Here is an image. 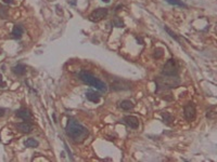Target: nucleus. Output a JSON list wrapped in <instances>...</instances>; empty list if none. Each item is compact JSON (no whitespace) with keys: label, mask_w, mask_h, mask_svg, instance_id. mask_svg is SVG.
<instances>
[{"label":"nucleus","mask_w":217,"mask_h":162,"mask_svg":"<svg viewBox=\"0 0 217 162\" xmlns=\"http://www.w3.org/2000/svg\"><path fill=\"white\" fill-rule=\"evenodd\" d=\"M65 132L68 137L75 143H80L85 140L88 136V130L84 127L82 124H80L78 121H76L75 119L70 118L65 128Z\"/></svg>","instance_id":"obj_1"},{"label":"nucleus","mask_w":217,"mask_h":162,"mask_svg":"<svg viewBox=\"0 0 217 162\" xmlns=\"http://www.w3.org/2000/svg\"><path fill=\"white\" fill-rule=\"evenodd\" d=\"M79 77L85 83L93 86V88H96L97 90H99V91H101V92L107 91V84H105L103 81L100 80V79H98L96 76H93V74L88 73V71L82 70L79 74Z\"/></svg>","instance_id":"obj_2"},{"label":"nucleus","mask_w":217,"mask_h":162,"mask_svg":"<svg viewBox=\"0 0 217 162\" xmlns=\"http://www.w3.org/2000/svg\"><path fill=\"white\" fill-rule=\"evenodd\" d=\"M156 83L159 84V86H162V88H177L179 86L180 81L179 79L176 76H166L163 77V78H159L156 80Z\"/></svg>","instance_id":"obj_3"},{"label":"nucleus","mask_w":217,"mask_h":162,"mask_svg":"<svg viewBox=\"0 0 217 162\" xmlns=\"http://www.w3.org/2000/svg\"><path fill=\"white\" fill-rule=\"evenodd\" d=\"M178 73V67L175 59H168L166 64L164 65L162 70V74L165 76H176Z\"/></svg>","instance_id":"obj_4"},{"label":"nucleus","mask_w":217,"mask_h":162,"mask_svg":"<svg viewBox=\"0 0 217 162\" xmlns=\"http://www.w3.org/2000/svg\"><path fill=\"white\" fill-rule=\"evenodd\" d=\"M107 15V8H99V9H96L95 11H93L89 17L93 22H99L102 19H104Z\"/></svg>","instance_id":"obj_5"},{"label":"nucleus","mask_w":217,"mask_h":162,"mask_svg":"<svg viewBox=\"0 0 217 162\" xmlns=\"http://www.w3.org/2000/svg\"><path fill=\"white\" fill-rule=\"evenodd\" d=\"M111 88L112 90L114 91H118V90H128L130 89V83L127 82V81H124V80H116L114 82H112L111 84Z\"/></svg>","instance_id":"obj_6"},{"label":"nucleus","mask_w":217,"mask_h":162,"mask_svg":"<svg viewBox=\"0 0 217 162\" xmlns=\"http://www.w3.org/2000/svg\"><path fill=\"white\" fill-rule=\"evenodd\" d=\"M184 113H185V117H186L187 120H192V119H194V117H195V107H194V105L191 104V103H189L185 107Z\"/></svg>","instance_id":"obj_7"},{"label":"nucleus","mask_w":217,"mask_h":162,"mask_svg":"<svg viewBox=\"0 0 217 162\" xmlns=\"http://www.w3.org/2000/svg\"><path fill=\"white\" fill-rule=\"evenodd\" d=\"M15 115H16V117H19V118H21L24 121L32 120V113H30V111L28 110V109H26V108H21V109H19V110L15 113Z\"/></svg>","instance_id":"obj_8"},{"label":"nucleus","mask_w":217,"mask_h":162,"mask_svg":"<svg viewBox=\"0 0 217 162\" xmlns=\"http://www.w3.org/2000/svg\"><path fill=\"white\" fill-rule=\"evenodd\" d=\"M124 121L130 129H137L138 127H139V120H138V118L134 117V116H127V117H125Z\"/></svg>","instance_id":"obj_9"},{"label":"nucleus","mask_w":217,"mask_h":162,"mask_svg":"<svg viewBox=\"0 0 217 162\" xmlns=\"http://www.w3.org/2000/svg\"><path fill=\"white\" fill-rule=\"evenodd\" d=\"M16 128H18V130L20 131V132L22 133H30L33 131V124L30 122H22V123H19V124H16Z\"/></svg>","instance_id":"obj_10"},{"label":"nucleus","mask_w":217,"mask_h":162,"mask_svg":"<svg viewBox=\"0 0 217 162\" xmlns=\"http://www.w3.org/2000/svg\"><path fill=\"white\" fill-rule=\"evenodd\" d=\"M23 34H24L23 27L21 25H14V27H13L12 29V37L14 39H20L23 36Z\"/></svg>","instance_id":"obj_11"},{"label":"nucleus","mask_w":217,"mask_h":162,"mask_svg":"<svg viewBox=\"0 0 217 162\" xmlns=\"http://www.w3.org/2000/svg\"><path fill=\"white\" fill-rule=\"evenodd\" d=\"M86 97H87L88 101L93 102V103H98V102L100 101L99 94L96 93L95 91H91V90H89V91L86 92Z\"/></svg>","instance_id":"obj_12"},{"label":"nucleus","mask_w":217,"mask_h":162,"mask_svg":"<svg viewBox=\"0 0 217 162\" xmlns=\"http://www.w3.org/2000/svg\"><path fill=\"white\" fill-rule=\"evenodd\" d=\"M12 71L18 76H22L26 73V66L24 64H18L12 68Z\"/></svg>","instance_id":"obj_13"},{"label":"nucleus","mask_w":217,"mask_h":162,"mask_svg":"<svg viewBox=\"0 0 217 162\" xmlns=\"http://www.w3.org/2000/svg\"><path fill=\"white\" fill-rule=\"evenodd\" d=\"M120 107L124 110H130L134 108V104H132L131 101H128V100H125V101H122L120 103Z\"/></svg>","instance_id":"obj_14"},{"label":"nucleus","mask_w":217,"mask_h":162,"mask_svg":"<svg viewBox=\"0 0 217 162\" xmlns=\"http://www.w3.org/2000/svg\"><path fill=\"white\" fill-rule=\"evenodd\" d=\"M24 145L28 148H34V147H37L39 145V143L35 140V138H27V140L24 142Z\"/></svg>","instance_id":"obj_15"},{"label":"nucleus","mask_w":217,"mask_h":162,"mask_svg":"<svg viewBox=\"0 0 217 162\" xmlns=\"http://www.w3.org/2000/svg\"><path fill=\"white\" fill-rule=\"evenodd\" d=\"M165 1H166V2H168L170 5H178V7L187 8V5L182 2L181 0H165Z\"/></svg>","instance_id":"obj_16"},{"label":"nucleus","mask_w":217,"mask_h":162,"mask_svg":"<svg viewBox=\"0 0 217 162\" xmlns=\"http://www.w3.org/2000/svg\"><path fill=\"white\" fill-rule=\"evenodd\" d=\"M162 118H163V121L166 123H170L173 121V116L170 115V113H167V111H165V113H162Z\"/></svg>","instance_id":"obj_17"},{"label":"nucleus","mask_w":217,"mask_h":162,"mask_svg":"<svg viewBox=\"0 0 217 162\" xmlns=\"http://www.w3.org/2000/svg\"><path fill=\"white\" fill-rule=\"evenodd\" d=\"M215 109H216V107L215 106H212V107H210L208 109H207V113H206V117L210 119H214L215 118V115H216V113H215Z\"/></svg>","instance_id":"obj_18"},{"label":"nucleus","mask_w":217,"mask_h":162,"mask_svg":"<svg viewBox=\"0 0 217 162\" xmlns=\"http://www.w3.org/2000/svg\"><path fill=\"white\" fill-rule=\"evenodd\" d=\"M0 17L7 19V9L5 7H0Z\"/></svg>","instance_id":"obj_19"},{"label":"nucleus","mask_w":217,"mask_h":162,"mask_svg":"<svg viewBox=\"0 0 217 162\" xmlns=\"http://www.w3.org/2000/svg\"><path fill=\"white\" fill-rule=\"evenodd\" d=\"M165 30H166V32H167L168 34H170V37H173L174 39H176V40H178V41H179V39H178V37L176 36V34H175V32H173L172 30H170V28H168V27H165Z\"/></svg>","instance_id":"obj_20"},{"label":"nucleus","mask_w":217,"mask_h":162,"mask_svg":"<svg viewBox=\"0 0 217 162\" xmlns=\"http://www.w3.org/2000/svg\"><path fill=\"white\" fill-rule=\"evenodd\" d=\"M154 52H155V53H154V57H156V59H160V57L163 55V50L162 49H156Z\"/></svg>","instance_id":"obj_21"},{"label":"nucleus","mask_w":217,"mask_h":162,"mask_svg":"<svg viewBox=\"0 0 217 162\" xmlns=\"http://www.w3.org/2000/svg\"><path fill=\"white\" fill-rule=\"evenodd\" d=\"M5 86H7V83H5V81H3L2 75L0 74V88H5Z\"/></svg>","instance_id":"obj_22"},{"label":"nucleus","mask_w":217,"mask_h":162,"mask_svg":"<svg viewBox=\"0 0 217 162\" xmlns=\"http://www.w3.org/2000/svg\"><path fill=\"white\" fill-rule=\"evenodd\" d=\"M5 109H3V108H0V117L5 116Z\"/></svg>","instance_id":"obj_23"},{"label":"nucleus","mask_w":217,"mask_h":162,"mask_svg":"<svg viewBox=\"0 0 217 162\" xmlns=\"http://www.w3.org/2000/svg\"><path fill=\"white\" fill-rule=\"evenodd\" d=\"M5 2H7V3H12L13 1H12V0H5Z\"/></svg>","instance_id":"obj_24"},{"label":"nucleus","mask_w":217,"mask_h":162,"mask_svg":"<svg viewBox=\"0 0 217 162\" xmlns=\"http://www.w3.org/2000/svg\"><path fill=\"white\" fill-rule=\"evenodd\" d=\"M102 1H104V2H109L110 0H102Z\"/></svg>","instance_id":"obj_25"}]
</instances>
